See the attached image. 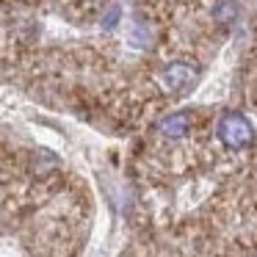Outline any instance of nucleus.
Masks as SVG:
<instances>
[{
	"label": "nucleus",
	"mask_w": 257,
	"mask_h": 257,
	"mask_svg": "<svg viewBox=\"0 0 257 257\" xmlns=\"http://www.w3.org/2000/svg\"><path fill=\"white\" fill-rule=\"evenodd\" d=\"M218 139L229 147V150H243V147H251L254 144V127L249 124V119L243 113H224L218 119Z\"/></svg>",
	"instance_id": "nucleus-1"
},
{
	"label": "nucleus",
	"mask_w": 257,
	"mask_h": 257,
	"mask_svg": "<svg viewBox=\"0 0 257 257\" xmlns=\"http://www.w3.org/2000/svg\"><path fill=\"white\" fill-rule=\"evenodd\" d=\"M163 80H166L169 89H174V91H188L191 86L199 80V69L191 67V64H172V67H166V72H163Z\"/></svg>",
	"instance_id": "nucleus-2"
},
{
	"label": "nucleus",
	"mask_w": 257,
	"mask_h": 257,
	"mask_svg": "<svg viewBox=\"0 0 257 257\" xmlns=\"http://www.w3.org/2000/svg\"><path fill=\"white\" fill-rule=\"evenodd\" d=\"M188 127H191V119H188V113H169V116H163L161 119V124H158V130H161L166 139H183L185 133H188Z\"/></svg>",
	"instance_id": "nucleus-3"
}]
</instances>
